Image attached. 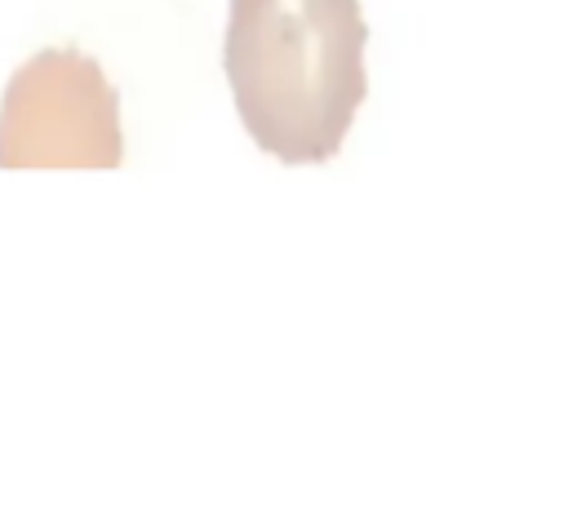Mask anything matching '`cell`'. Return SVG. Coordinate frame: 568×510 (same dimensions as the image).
Instances as JSON below:
<instances>
[{
    "label": "cell",
    "mask_w": 568,
    "mask_h": 510,
    "mask_svg": "<svg viewBox=\"0 0 568 510\" xmlns=\"http://www.w3.org/2000/svg\"><path fill=\"white\" fill-rule=\"evenodd\" d=\"M120 98L80 49L27 58L0 102V169H120Z\"/></svg>",
    "instance_id": "cell-2"
},
{
    "label": "cell",
    "mask_w": 568,
    "mask_h": 510,
    "mask_svg": "<svg viewBox=\"0 0 568 510\" xmlns=\"http://www.w3.org/2000/svg\"><path fill=\"white\" fill-rule=\"evenodd\" d=\"M359 0H231L222 67L244 133L280 164H324L368 93Z\"/></svg>",
    "instance_id": "cell-1"
}]
</instances>
